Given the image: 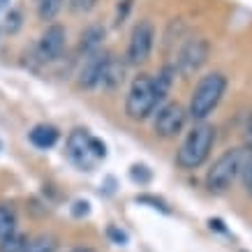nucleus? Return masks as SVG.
Here are the masks:
<instances>
[{
  "label": "nucleus",
  "mask_w": 252,
  "mask_h": 252,
  "mask_svg": "<svg viewBox=\"0 0 252 252\" xmlns=\"http://www.w3.org/2000/svg\"><path fill=\"white\" fill-rule=\"evenodd\" d=\"M176 67L167 65L158 77L151 74H139L130 86L127 99H125V114L132 121H146L153 114L155 109L162 104V99L167 97V93L171 91V84L176 79Z\"/></svg>",
  "instance_id": "nucleus-1"
},
{
  "label": "nucleus",
  "mask_w": 252,
  "mask_h": 252,
  "mask_svg": "<svg viewBox=\"0 0 252 252\" xmlns=\"http://www.w3.org/2000/svg\"><path fill=\"white\" fill-rule=\"evenodd\" d=\"M215 144V127L206 121H199L188 137L183 139V144L176 153V164L181 169H199L211 155V148Z\"/></svg>",
  "instance_id": "nucleus-2"
},
{
  "label": "nucleus",
  "mask_w": 252,
  "mask_h": 252,
  "mask_svg": "<svg viewBox=\"0 0 252 252\" xmlns=\"http://www.w3.org/2000/svg\"><path fill=\"white\" fill-rule=\"evenodd\" d=\"M224 91H227V77L222 72H211L206 77H201L190 97L188 116H192L194 121H206L213 114V109L220 104Z\"/></svg>",
  "instance_id": "nucleus-3"
},
{
  "label": "nucleus",
  "mask_w": 252,
  "mask_h": 252,
  "mask_svg": "<svg viewBox=\"0 0 252 252\" xmlns=\"http://www.w3.org/2000/svg\"><path fill=\"white\" fill-rule=\"evenodd\" d=\"M67 158L81 171H91L97 162L107 158V146H104L102 139L93 137L88 130L77 127L67 137Z\"/></svg>",
  "instance_id": "nucleus-4"
},
{
  "label": "nucleus",
  "mask_w": 252,
  "mask_h": 252,
  "mask_svg": "<svg viewBox=\"0 0 252 252\" xmlns=\"http://www.w3.org/2000/svg\"><path fill=\"white\" fill-rule=\"evenodd\" d=\"M243 167V148H231L213 162V167L206 174V188L211 192H224L229 190V185L234 183V178L241 174Z\"/></svg>",
  "instance_id": "nucleus-5"
},
{
  "label": "nucleus",
  "mask_w": 252,
  "mask_h": 252,
  "mask_svg": "<svg viewBox=\"0 0 252 252\" xmlns=\"http://www.w3.org/2000/svg\"><path fill=\"white\" fill-rule=\"evenodd\" d=\"M153 44H155V26L148 19H144V21H139L132 28L130 44H127V61L132 65H144L151 58Z\"/></svg>",
  "instance_id": "nucleus-6"
},
{
  "label": "nucleus",
  "mask_w": 252,
  "mask_h": 252,
  "mask_svg": "<svg viewBox=\"0 0 252 252\" xmlns=\"http://www.w3.org/2000/svg\"><path fill=\"white\" fill-rule=\"evenodd\" d=\"M185 118H188V111H185L178 102H167L158 109L155 114V123L153 130L158 137L162 139H174L181 134V130L185 127Z\"/></svg>",
  "instance_id": "nucleus-7"
},
{
  "label": "nucleus",
  "mask_w": 252,
  "mask_h": 252,
  "mask_svg": "<svg viewBox=\"0 0 252 252\" xmlns=\"http://www.w3.org/2000/svg\"><path fill=\"white\" fill-rule=\"evenodd\" d=\"M208 51H211V46L204 37H197V39H188L181 49V54L176 58V72L178 74H183V77H190L194 72L204 67V63L208 61Z\"/></svg>",
  "instance_id": "nucleus-8"
},
{
  "label": "nucleus",
  "mask_w": 252,
  "mask_h": 252,
  "mask_svg": "<svg viewBox=\"0 0 252 252\" xmlns=\"http://www.w3.org/2000/svg\"><path fill=\"white\" fill-rule=\"evenodd\" d=\"M65 39H67V32L63 26L58 23H51L44 32H42V37H39V44H37V54L42 61H56L61 51L65 49Z\"/></svg>",
  "instance_id": "nucleus-9"
},
{
  "label": "nucleus",
  "mask_w": 252,
  "mask_h": 252,
  "mask_svg": "<svg viewBox=\"0 0 252 252\" xmlns=\"http://www.w3.org/2000/svg\"><path fill=\"white\" fill-rule=\"evenodd\" d=\"M109 61L107 51H95V54H88L84 61V67L79 72V86L84 88H95L99 86V79H102V72H104V65Z\"/></svg>",
  "instance_id": "nucleus-10"
},
{
  "label": "nucleus",
  "mask_w": 252,
  "mask_h": 252,
  "mask_svg": "<svg viewBox=\"0 0 252 252\" xmlns=\"http://www.w3.org/2000/svg\"><path fill=\"white\" fill-rule=\"evenodd\" d=\"M58 127H54V125H46V123H39V125H35L31 132H28V139H31V144L35 146V148H39V151H49V148H54L56 144H58Z\"/></svg>",
  "instance_id": "nucleus-11"
},
{
  "label": "nucleus",
  "mask_w": 252,
  "mask_h": 252,
  "mask_svg": "<svg viewBox=\"0 0 252 252\" xmlns=\"http://www.w3.org/2000/svg\"><path fill=\"white\" fill-rule=\"evenodd\" d=\"M123 81H125V65L118 58L109 56L107 65H104V72H102V79H99V86L107 88V91H114Z\"/></svg>",
  "instance_id": "nucleus-12"
},
{
  "label": "nucleus",
  "mask_w": 252,
  "mask_h": 252,
  "mask_svg": "<svg viewBox=\"0 0 252 252\" xmlns=\"http://www.w3.org/2000/svg\"><path fill=\"white\" fill-rule=\"evenodd\" d=\"M102 39H104V28H99V26L86 28V32L81 35V51H84L86 56L99 51V49H102Z\"/></svg>",
  "instance_id": "nucleus-13"
},
{
  "label": "nucleus",
  "mask_w": 252,
  "mask_h": 252,
  "mask_svg": "<svg viewBox=\"0 0 252 252\" xmlns=\"http://www.w3.org/2000/svg\"><path fill=\"white\" fill-rule=\"evenodd\" d=\"M56 248H58L56 238L42 234V236L31 238V241L26 243V250H23V252H56Z\"/></svg>",
  "instance_id": "nucleus-14"
},
{
  "label": "nucleus",
  "mask_w": 252,
  "mask_h": 252,
  "mask_svg": "<svg viewBox=\"0 0 252 252\" xmlns=\"http://www.w3.org/2000/svg\"><path fill=\"white\" fill-rule=\"evenodd\" d=\"M16 231V215L12 208L0 206V241Z\"/></svg>",
  "instance_id": "nucleus-15"
},
{
  "label": "nucleus",
  "mask_w": 252,
  "mask_h": 252,
  "mask_svg": "<svg viewBox=\"0 0 252 252\" xmlns=\"http://www.w3.org/2000/svg\"><path fill=\"white\" fill-rule=\"evenodd\" d=\"M63 9V0H37V14L42 21H54Z\"/></svg>",
  "instance_id": "nucleus-16"
},
{
  "label": "nucleus",
  "mask_w": 252,
  "mask_h": 252,
  "mask_svg": "<svg viewBox=\"0 0 252 252\" xmlns=\"http://www.w3.org/2000/svg\"><path fill=\"white\" fill-rule=\"evenodd\" d=\"M26 243H28V238L19 234V231H14V234H9L7 238L0 241V252H23Z\"/></svg>",
  "instance_id": "nucleus-17"
},
{
  "label": "nucleus",
  "mask_w": 252,
  "mask_h": 252,
  "mask_svg": "<svg viewBox=\"0 0 252 252\" xmlns=\"http://www.w3.org/2000/svg\"><path fill=\"white\" fill-rule=\"evenodd\" d=\"M241 174H243L245 188L252 194V146L250 148H243V167H241Z\"/></svg>",
  "instance_id": "nucleus-18"
},
{
  "label": "nucleus",
  "mask_w": 252,
  "mask_h": 252,
  "mask_svg": "<svg viewBox=\"0 0 252 252\" xmlns=\"http://www.w3.org/2000/svg\"><path fill=\"white\" fill-rule=\"evenodd\" d=\"M151 169L146 167V164H132V169H130V178L134 181V183H139V185H146L148 181H151Z\"/></svg>",
  "instance_id": "nucleus-19"
},
{
  "label": "nucleus",
  "mask_w": 252,
  "mask_h": 252,
  "mask_svg": "<svg viewBox=\"0 0 252 252\" xmlns=\"http://www.w3.org/2000/svg\"><path fill=\"white\" fill-rule=\"evenodd\" d=\"M97 0H69V9L77 14H88L91 9H95Z\"/></svg>",
  "instance_id": "nucleus-20"
},
{
  "label": "nucleus",
  "mask_w": 252,
  "mask_h": 252,
  "mask_svg": "<svg viewBox=\"0 0 252 252\" xmlns=\"http://www.w3.org/2000/svg\"><path fill=\"white\" fill-rule=\"evenodd\" d=\"M132 2H134V0H118V7H116V26H121V23L127 19V14H130V9H132Z\"/></svg>",
  "instance_id": "nucleus-21"
},
{
  "label": "nucleus",
  "mask_w": 252,
  "mask_h": 252,
  "mask_svg": "<svg viewBox=\"0 0 252 252\" xmlns=\"http://www.w3.org/2000/svg\"><path fill=\"white\" fill-rule=\"evenodd\" d=\"M137 201H139V204H153L155 208H160V211H164V213H169L167 204H164L162 199H155V197H151V194H141V197H137Z\"/></svg>",
  "instance_id": "nucleus-22"
},
{
  "label": "nucleus",
  "mask_w": 252,
  "mask_h": 252,
  "mask_svg": "<svg viewBox=\"0 0 252 252\" xmlns=\"http://www.w3.org/2000/svg\"><path fill=\"white\" fill-rule=\"evenodd\" d=\"M19 26H21V14H19V12H9L7 14V31L16 32L19 31Z\"/></svg>",
  "instance_id": "nucleus-23"
},
{
  "label": "nucleus",
  "mask_w": 252,
  "mask_h": 252,
  "mask_svg": "<svg viewBox=\"0 0 252 252\" xmlns=\"http://www.w3.org/2000/svg\"><path fill=\"white\" fill-rule=\"evenodd\" d=\"M107 234H109V236H111V238H114V241H116V243H118V245H123V243H125V241H127V236H125L123 231H118V229H116V227H109V231H107Z\"/></svg>",
  "instance_id": "nucleus-24"
},
{
  "label": "nucleus",
  "mask_w": 252,
  "mask_h": 252,
  "mask_svg": "<svg viewBox=\"0 0 252 252\" xmlns=\"http://www.w3.org/2000/svg\"><path fill=\"white\" fill-rule=\"evenodd\" d=\"M74 215H88V211H91V208H88V201H77V204H74Z\"/></svg>",
  "instance_id": "nucleus-25"
},
{
  "label": "nucleus",
  "mask_w": 252,
  "mask_h": 252,
  "mask_svg": "<svg viewBox=\"0 0 252 252\" xmlns=\"http://www.w3.org/2000/svg\"><path fill=\"white\" fill-rule=\"evenodd\" d=\"M245 139H248V144L252 146V114L248 118V127H245Z\"/></svg>",
  "instance_id": "nucleus-26"
},
{
  "label": "nucleus",
  "mask_w": 252,
  "mask_h": 252,
  "mask_svg": "<svg viewBox=\"0 0 252 252\" xmlns=\"http://www.w3.org/2000/svg\"><path fill=\"white\" fill-rule=\"evenodd\" d=\"M72 252H93V250H91V248H74Z\"/></svg>",
  "instance_id": "nucleus-27"
},
{
  "label": "nucleus",
  "mask_w": 252,
  "mask_h": 252,
  "mask_svg": "<svg viewBox=\"0 0 252 252\" xmlns=\"http://www.w3.org/2000/svg\"><path fill=\"white\" fill-rule=\"evenodd\" d=\"M2 2H5V0H0V5H2Z\"/></svg>",
  "instance_id": "nucleus-28"
}]
</instances>
